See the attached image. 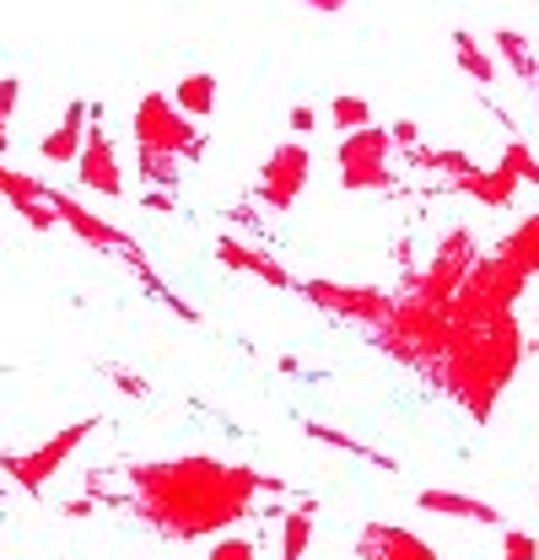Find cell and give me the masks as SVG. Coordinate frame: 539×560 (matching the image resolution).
I'll use <instances>...</instances> for the list:
<instances>
[{"mask_svg":"<svg viewBox=\"0 0 539 560\" xmlns=\"http://www.w3.org/2000/svg\"><path fill=\"white\" fill-rule=\"evenodd\" d=\"M535 276H524L513 259L491 254L480 259L459 296L448 302V335H443V355L432 366V377L443 383L448 399H459L474 416V425H485L496 399L507 394L518 361H524V335L513 318V302L524 296V285Z\"/></svg>","mask_w":539,"mask_h":560,"instance_id":"cell-1","label":"cell"},{"mask_svg":"<svg viewBox=\"0 0 539 560\" xmlns=\"http://www.w3.org/2000/svg\"><path fill=\"white\" fill-rule=\"evenodd\" d=\"M130 480V512L162 539L184 545V539H205V534H221L243 517H254V501L260 495H280L275 475L260 469H243V464H227V458H157V464H130L125 469Z\"/></svg>","mask_w":539,"mask_h":560,"instance_id":"cell-2","label":"cell"},{"mask_svg":"<svg viewBox=\"0 0 539 560\" xmlns=\"http://www.w3.org/2000/svg\"><path fill=\"white\" fill-rule=\"evenodd\" d=\"M135 140H140V156H200L205 136L190 125V114L168 97V92H146L140 108H135Z\"/></svg>","mask_w":539,"mask_h":560,"instance_id":"cell-3","label":"cell"},{"mask_svg":"<svg viewBox=\"0 0 539 560\" xmlns=\"http://www.w3.org/2000/svg\"><path fill=\"white\" fill-rule=\"evenodd\" d=\"M389 156H394V140L389 130H356V136L340 140V184L345 189H394V173H389Z\"/></svg>","mask_w":539,"mask_h":560,"instance_id":"cell-4","label":"cell"},{"mask_svg":"<svg viewBox=\"0 0 539 560\" xmlns=\"http://www.w3.org/2000/svg\"><path fill=\"white\" fill-rule=\"evenodd\" d=\"M92 425L98 420H76V425H66V431H55L44 447H33V453H11V458H0V469L16 480V486L27 490V495H38V490L49 486L55 475H60V464H66L70 453L92 436Z\"/></svg>","mask_w":539,"mask_h":560,"instance_id":"cell-5","label":"cell"},{"mask_svg":"<svg viewBox=\"0 0 539 560\" xmlns=\"http://www.w3.org/2000/svg\"><path fill=\"white\" fill-rule=\"evenodd\" d=\"M302 296L308 302H319L324 313H335V318H351V324H362V329H383L389 318H394V296L389 291H372V285H335V280H302Z\"/></svg>","mask_w":539,"mask_h":560,"instance_id":"cell-6","label":"cell"},{"mask_svg":"<svg viewBox=\"0 0 539 560\" xmlns=\"http://www.w3.org/2000/svg\"><path fill=\"white\" fill-rule=\"evenodd\" d=\"M308 173H313V162H308V145H297V140L275 145V151H270V162L260 167V200H265L270 210H286L291 200H297V195H302Z\"/></svg>","mask_w":539,"mask_h":560,"instance_id":"cell-7","label":"cell"},{"mask_svg":"<svg viewBox=\"0 0 539 560\" xmlns=\"http://www.w3.org/2000/svg\"><path fill=\"white\" fill-rule=\"evenodd\" d=\"M49 206H55V215H60V221H70V226H76V232H81V237H87L92 248H103V254H119V259H130L135 270L146 276V285H151V291H162V285H157V276L146 270V259H140V248H135V243H130V237H125V232H114L108 221H98V215H87V210L76 206V200H66L60 189H49Z\"/></svg>","mask_w":539,"mask_h":560,"instance_id":"cell-8","label":"cell"},{"mask_svg":"<svg viewBox=\"0 0 539 560\" xmlns=\"http://www.w3.org/2000/svg\"><path fill=\"white\" fill-rule=\"evenodd\" d=\"M356 550H362V560H437V550L400 523H367Z\"/></svg>","mask_w":539,"mask_h":560,"instance_id":"cell-9","label":"cell"},{"mask_svg":"<svg viewBox=\"0 0 539 560\" xmlns=\"http://www.w3.org/2000/svg\"><path fill=\"white\" fill-rule=\"evenodd\" d=\"M216 259H221L227 270H249V276L270 280L275 291H302V280H291V270H286L280 259H270L265 248H249L243 237H216Z\"/></svg>","mask_w":539,"mask_h":560,"instance_id":"cell-10","label":"cell"},{"mask_svg":"<svg viewBox=\"0 0 539 560\" xmlns=\"http://www.w3.org/2000/svg\"><path fill=\"white\" fill-rule=\"evenodd\" d=\"M81 184L87 189H98V195H125V178H119V156H114V145H108V136L92 125V136H87V145H81Z\"/></svg>","mask_w":539,"mask_h":560,"instance_id":"cell-11","label":"cell"},{"mask_svg":"<svg viewBox=\"0 0 539 560\" xmlns=\"http://www.w3.org/2000/svg\"><path fill=\"white\" fill-rule=\"evenodd\" d=\"M415 506L421 512H437V517H459V523H491V528H502V512L491 506V501H474L465 490H437L426 486L415 495Z\"/></svg>","mask_w":539,"mask_h":560,"instance_id":"cell-12","label":"cell"},{"mask_svg":"<svg viewBox=\"0 0 539 560\" xmlns=\"http://www.w3.org/2000/svg\"><path fill=\"white\" fill-rule=\"evenodd\" d=\"M0 195L22 210L33 226H44V232L60 221V215H55V206H49V189H44V184H33V178H16V173H5V167H0Z\"/></svg>","mask_w":539,"mask_h":560,"instance_id":"cell-13","label":"cell"},{"mask_svg":"<svg viewBox=\"0 0 539 560\" xmlns=\"http://www.w3.org/2000/svg\"><path fill=\"white\" fill-rule=\"evenodd\" d=\"M448 189H459V195H474V200H485L491 210H507L513 200H518V178H507L502 167H496V173L474 167V173H465V178H454Z\"/></svg>","mask_w":539,"mask_h":560,"instance_id":"cell-14","label":"cell"},{"mask_svg":"<svg viewBox=\"0 0 539 560\" xmlns=\"http://www.w3.org/2000/svg\"><path fill=\"white\" fill-rule=\"evenodd\" d=\"M81 125H87V103H70L66 125H60L55 136H44L38 151H44L49 162H76V156H81Z\"/></svg>","mask_w":539,"mask_h":560,"instance_id":"cell-15","label":"cell"},{"mask_svg":"<svg viewBox=\"0 0 539 560\" xmlns=\"http://www.w3.org/2000/svg\"><path fill=\"white\" fill-rule=\"evenodd\" d=\"M313 501H302V506H291L286 512V523H280V560H302L308 556V545H313Z\"/></svg>","mask_w":539,"mask_h":560,"instance_id":"cell-16","label":"cell"},{"mask_svg":"<svg viewBox=\"0 0 539 560\" xmlns=\"http://www.w3.org/2000/svg\"><path fill=\"white\" fill-rule=\"evenodd\" d=\"M502 259H513L524 276H539V215H529V221H518V232L496 248Z\"/></svg>","mask_w":539,"mask_h":560,"instance_id":"cell-17","label":"cell"},{"mask_svg":"<svg viewBox=\"0 0 539 560\" xmlns=\"http://www.w3.org/2000/svg\"><path fill=\"white\" fill-rule=\"evenodd\" d=\"M173 103L190 114V119H200L216 108V75L210 70H195V75H184L179 86H173Z\"/></svg>","mask_w":539,"mask_h":560,"instance_id":"cell-18","label":"cell"},{"mask_svg":"<svg viewBox=\"0 0 539 560\" xmlns=\"http://www.w3.org/2000/svg\"><path fill=\"white\" fill-rule=\"evenodd\" d=\"M330 119H335V130H340V136L372 130V103H367V97H345V92H340L335 103H330Z\"/></svg>","mask_w":539,"mask_h":560,"instance_id":"cell-19","label":"cell"},{"mask_svg":"<svg viewBox=\"0 0 539 560\" xmlns=\"http://www.w3.org/2000/svg\"><path fill=\"white\" fill-rule=\"evenodd\" d=\"M454 55H459V66L470 70L480 86H491V81H496V60H491V55H485V49L474 44L470 33H454Z\"/></svg>","mask_w":539,"mask_h":560,"instance_id":"cell-20","label":"cell"},{"mask_svg":"<svg viewBox=\"0 0 539 560\" xmlns=\"http://www.w3.org/2000/svg\"><path fill=\"white\" fill-rule=\"evenodd\" d=\"M496 49L507 55V66L518 70V75H539V60H535V49H539V44H529L524 33L502 27V33H496Z\"/></svg>","mask_w":539,"mask_h":560,"instance_id":"cell-21","label":"cell"},{"mask_svg":"<svg viewBox=\"0 0 539 560\" xmlns=\"http://www.w3.org/2000/svg\"><path fill=\"white\" fill-rule=\"evenodd\" d=\"M502 173L518 178V184H529V189H539V162L524 140H507V145H502Z\"/></svg>","mask_w":539,"mask_h":560,"instance_id":"cell-22","label":"cell"},{"mask_svg":"<svg viewBox=\"0 0 539 560\" xmlns=\"http://www.w3.org/2000/svg\"><path fill=\"white\" fill-rule=\"evenodd\" d=\"M302 431H308V436H319V442H330V447H345V453H356V458H367V464H378V469H394V464H389L383 453H372V447H362V442H351L345 431H330V425H319V420H308Z\"/></svg>","mask_w":539,"mask_h":560,"instance_id":"cell-23","label":"cell"},{"mask_svg":"<svg viewBox=\"0 0 539 560\" xmlns=\"http://www.w3.org/2000/svg\"><path fill=\"white\" fill-rule=\"evenodd\" d=\"M205 560H260V550H254V539L227 534V539H216V545H210V556Z\"/></svg>","mask_w":539,"mask_h":560,"instance_id":"cell-24","label":"cell"},{"mask_svg":"<svg viewBox=\"0 0 539 560\" xmlns=\"http://www.w3.org/2000/svg\"><path fill=\"white\" fill-rule=\"evenodd\" d=\"M502 560H539V539L524 528H507L502 534Z\"/></svg>","mask_w":539,"mask_h":560,"instance_id":"cell-25","label":"cell"},{"mask_svg":"<svg viewBox=\"0 0 539 560\" xmlns=\"http://www.w3.org/2000/svg\"><path fill=\"white\" fill-rule=\"evenodd\" d=\"M16 92H22V81H16V75H5V81H0V151H5V119H11Z\"/></svg>","mask_w":539,"mask_h":560,"instance_id":"cell-26","label":"cell"},{"mask_svg":"<svg viewBox=\"0 0 539 560\" xmlns=\"http://www.w3.org/2000/svg\"><path fill=\"white\" fill-rule=\"evenodd\" d=\"M313 125H319V114H313V108H291V130H297V136H308Z\"/></svg>","mask_w":539,"mask_h":560,"instance_id":"cell-27","label":"cell"},{"mask_svg":"<svg viewBox=\"0 0 539 560\" xmlns=\"http://www.w3.org/2000/svg\"><path fill=\"white\" fill-rule=\"evenodd\" d=\"M535 103H539V86H535Z\"/></svg>","mask_w":539,"mask_h":560,"instance_id":"cell-28","label":"cell"},{"mask_svg":"<svg viewBox=\"0 0 539 560\" xmlns=\"http://www.w3.org/2000/svg\"><path fill=\"white\" fill-rule=\"evenodd\" d=\"M535 506H539V501H535Z\"/></svg>","mask_w":539,"mask_h":560,"instance_id":"cell-29","label":"cell"}]
</instances>
